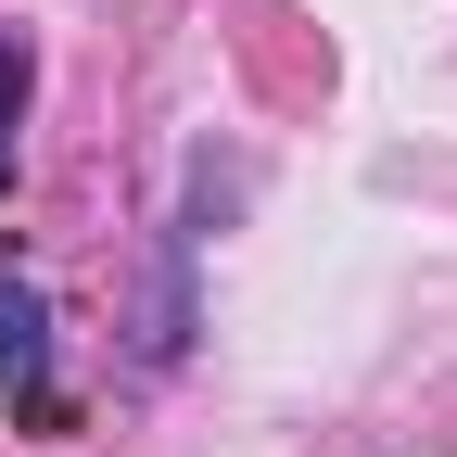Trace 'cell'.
<instances>
[{"label": "cell", "mask_w": 457, "mask_h": 457, "mask_svg": "<svg viewBox=\"0 0 457 457\" xmlns=\"http://www.w3.org/2000/svg\"><path fill=\"white\" fill-rule=\"evenodd\" d=\"M38 369H51V305L26 279H0V381H38Z\"/></svg>", "instance_id": "6da1fadb"}, {"label": "cell", "mask_w": 457, "mask_h": 457, "mask_svg": "<svg viewBox=\"0 0 457 457\" xmlns=\"http://www.w3.org/2000/svg\"><path fill=\"white\" fill-rule=\"evenodd\" d=\"M0 102H13V89H0ZM0 165H13V140H0Z\"/></svg>", "instance_id": "7a4b0ae2"}]
</instances>
